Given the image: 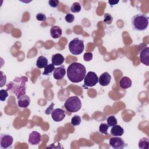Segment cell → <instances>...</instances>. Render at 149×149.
Masks as SVG:
<instances>
[{
  "mask_svg": "<svg viewBox=\"0 0 149 149\" xmlns=\"http://www.w3.org/2000/svg\"><path fill=\"white\" fill-rule=\"evenodd\" d=\"M119 2V1H114V0H113V1H108V3L112 6L115 5H116Z\"/></svg>",
  "mask_w": 149,
  "mask_h": 149,
  "instance_id": "34",
  "label": "cell"
},
{
  "mask_svg": "<svg viewBox=\"0 0 149 149\" xmlns=\"http://www.w3.org/2000/svg\"><path fill=\"white\" fill-rule=\"evenodd\" d=\"M64 107L69 112H77L81 107V100L77 96L69 97L65 101Z\"/></svg>",
  "mask_w": 149,
  "mask_h": 149,
  "instance_id": "4",
  "label": "cell"
},
{
  "mask_svg": "<svg viewBox=\"0 0 149 149\" xmlns=\"http://www.w3.org/2000/svg\"><path fill=\"white\" fill-rule=\"evenodd\" d=\"M66 69L63 65H61L55 69L53 73L54 78L57 80H60L62 79L66 74Z\"/></svg>",
  "mask_w": 149,
  "mask_h": 149,
  "instance_id": "12",
  "label": "cell"
},
{
  "mask_svg": "<svg viewBox=\"0 0 149 149\" xmlns=\"http://www.w3.org/2000/svg\"><path fill=\"white\" fill-rule=\"evenodd\" d=\"M27 81V78L26 77H22L21 81L20 82V77L19 78H16L13 81L10 82L9 83V84L7 85V86H9L7 88V91L12 89L14 93H15L17 95V98L19 97L20 95L25 94L26 93V82Z\"/></svg>",
  "mask_w": 149,
  "mask_h": 149,
  "instance_id": "3",
  "label": "cell"
},
{
  "mask_svg": "<svg viewBox=\"0 0 149 149\" xmlns=\"http://www.w3.org/2000/svg\"><path fill=\"white\" fill-rule=\"evenodd\" d=\"M84 49V41L78 38H75L69 43V49L73 55L81 54Z\"/></svg>",
  "mask_w": 149,
  "mask_h": 149,
  "instance_id": "5",
  "label": "cell"
},
{
  "mask_svg": "<svg viewBox=\"0 0 149 149\" xmlns=\"http://www.w3.org/2000/svg\"><path fill=\"white\" fill-rule=\"evenodd\" d=\"M67 76L72 83H79L83 81L86 74V69L81 63L73 62L68 67Z\"/></svg>",
  "mask_w": 149,
  "mask_h": 149,
  "instance_id": "1",
  "label": "cell"
},
{
  "mask_svg": "<svg viewBox=\"0 0 149 149\" xmlns=\"http://www.w3.org/2000/svg\"><path fill=\"white\" fill-rule=\"evenodd\" d=\"M36 17L37 19V20L41 21V22H44L47 19L46 16L45 15V14H44L42 13H37L36 16Z\"/></svg>",
  "mask_w": 149,
  "mask_h": 149,
  "instance_id": "28",
  "label": "cell"
},
{
  "mask_svg": "<svg viewBox=\"0 0 149 149\" xmlns=\"http://www.w3.org/2000/svg\"><path fill=\"white\" fill-rule=\"evenodd\" d=\"M81 123V118L79 115H74L71 119V124L73 126H78Z\"/></svg>",
  "mask_w": 149,
  "mask_h": 149,
  "instance_id": "25",
  "label": "cell"
},
{
  "mask_svg": "<svg viewBox=\"0 0 149 149\" xmlns=\"http://www.w3.org/2000/svg\"><path fill=\"white\" fill-rule=\"evenodd\" d=\"M139 147L142 149L149 148V139L147 137H143L139 141Z\"/></svg>",
  "mask_w": 149,
  "mask_h": 149,
  "instance_id": "20",
  "label": "cell"
},
{
  "mask_svg": "<svg viewBox=\"0 0 149 149\" xmlns=\"http://www.w3.org/2000/svg\"><path fill=\"white\" fill-rule=\"evenodd\" d=\"M66 114L65 111L61 108H56L53 110L51 113V117L52 119L56 122L62 121L65 117Z\"/></svg>",
  "mask_w": 149,
  "mask_h": 149,
  "instance_id": "9",
  "label": "cell"
},
{
  "mask_svg": "<svg viewBox=\"0 0 149 149\" xmlns=\"http://www.w3.org/2000/svg\"><path fill=\"white\" fill-rule=\"evenodd\" d=\"M1 84L0 86L1 87H3L5 83H6V77L5 74H3V72L2 71H1Z\"/></svg>",
  "mask_w": 149,
  "mask_h": 149,
  "instance_id": "32",
  "label": "cell"
},
{
  "mask_svg": "<svg viewBox=\"0 0 149 149\" xmlns=\"http://www.w3.org/2000/svg\"><path fill=\"white\" fill-rule=\"evenodd\" d=\"M41 134L36 131H33L31 132L29 136V143L33 145L36 146L39 144L41 141Z\"/></svg>",
  "mask_w": 149,
  "mask_h": 149,
  "instance_id": "10",
  "label": "cell"
},
{
  "mask_svg": "<svg viewBox=\"0 0 149 149\" xmlns=\"http://www.w3.org/2000/svg\"><path fill=\"white\" fill-rule=\"evenodd\" d=\"M13 138L6 134H1L0 136V146L2 148L6 149L12 147Z\"/></svg>",
  "mask_w": 149,
  "mask_h": 149,
  "instance_id": "7",
  "label": "cell"
},
{
  "mask_svg": "<svg viewBox=\"0 0 149 149\" xmlns=\"http://www.w3.org/2000/svg\"><path fill=\"white\" fill-rule=\"evenodd\" d=\"M124 133V129L120 125H116L112 127L111 130V134L113 136H121Z\"/></svg>",
  "mask_w": 149,
  "mask_h": 149,
  "instance_id": "17",
  "label": "cell"
},
{
  "mask_svg": "<svg viewBox=\"0 0 149 149\" xmlns=\"http://www.w3.org/2000/svg\"><path fill=\"white\" fill-rule=\"evenodd\" d=\"M106 120H107V125L109 127H112V126L117 125V123H118V121H117L116 118L113 115L109 116L107 118Z\"/></svg>",
  "mask_w": 149,
  "mask_h": 149,
  "instance_id": "21",
  "label": "cell"
},
{
  "mask_svg": "<svg viewBox=\"0 0 149 149\" xmlns=\"http://www.w3.org/2000/svg\"><path fill=\"white\" fill-rule=\"evenodd\" d=\"M148 24V17L142 13L134 15L132 18V26L134 30L141 31L147 29Z\"/></svg>",
  "mask_w": 149,
  "mask_h": 149,
  "instance_id": "2",
  "label": "cell"
},
{
  "mask_svg": "<svg viewBox=\"0 0 149 149\" xmlns=\"http://www.w3.org/2000/svg\"><path fill=\"white\" fill-rule=\"evenodd\" d=\"M83 59L86 62H89L93 59V54L91 52H86L83 55Z\"/></svg>",
  "mask_w": 149,
  "mask_h": 149,
  "instance_id": "30",
  "label": "cell"
},
{
  "mask_svg": "<svg viewBox=\"0 0 149 149\" xmlns=\"http://www.w3.org/2000/svg\"><path fill=\"white\" fill-rule=\"evenodd\" d=\"M50 35L53 38H59L62 34L61 28L58 26H54L50 29Z\"/></svg>",
  "mask_w": 149,
  "mask_h": 149,
  "instance_id": "16",
  "label": "cell"
},
{
  "mask_svg": "<svg viewBox=\"0 0 149 149\" xmlns=\"http://www.w3.org/2000/svg\"><path fill=\"white\" fill-rule=\"evenodd\" d=\"M48 65V59L43 56H40L36 61V66L39 68H45Z\"/></svg>",
  "mask_w": 149,
  "mask_h": 149,
  "instance_id": "19",
  "label": "cell"
},
{
  "mask_svg": "<svg viewBox=\"0 0 149 149\" xmlns=\"http://www.w3.org/2000/svg\"><path fill=\"white\" fill-rule=\"evenodd\" d=\"M111 80V76L108 72H104L98 78V82L102 86H108Z\"/></svg>",
  "mask_w": 149,
  "mask_h": 149,
  "instance_id": "14",
  "label": "cell"
},
{
  "mask_svg": "<svg viewBox=\"0 0 149 149\" xmlns=\"http://www.w3.org/2000/svg\"><path fill=\"white\" fill-rule=\"evenodd\" d=\"M55 66L52 64H48L45 68H44V70L42 73L43 75H48V74L52 73V72L54 71L55 70Z\"/></svg>",
  "mask_w": 149,
  "mask_h": 149,
  "instance_id": "22",
  "label": "cell"
},
{
  "mask_svg": "<svg viewBox=\"0 0 149 149\" xmlns=\"http://www.w3.org/2000/svg\"><path fill=\"white\" fill-rule=\"evenodd\" d=\"M113 21V17L109 13H105L104 16V22L107 24H110Z\"/></svg>",
  "mask_w": 149,
  "mask_h": 149,
  "instance_id": "26",
  "label": "cell"
},
{
  "mask_svg": "<svg viewBox=\"0 0 149 149\" xmlns=\"http://www.w3.org/2000/svg\"><path fill=\"white\" fill-rule=\"evenodd\" d=\"M65 20L68 23H72L74 21V16L73 15L70 14V13H67L66 15L65 16Z\"/></svg>",
  "mask_w": 149,
  "mask_h": 149,
  "instance_id": "29",
  "label": "cell"
},
{
  "mask_svg": "<svg viewBox=\"0 0 149 149\" xmlns=\"http://www.w3.org/2000/svg\"><path fill=\"white\" fill-rule=\"evenodd\" d=\"M59 3V1L58 0H49L48 1L49 5L52 8H56Z\"/></svg>",
  "mask_w": 149,
  "mask_h": 149,
  "instance_id": "31",
  "label": "cell"
},
{
  "mask_svg": "<svg viewBox=\"0 0 149 149\" xmlns=\"http://www.w3.org/2000/svg\"><path fill=\"white\" fill-rule=\"evenodd\" d=\"M98 81V77L94 72L90 71L87 73L84 79V84L85 86L93 87L96 85Z\"/></svg>",
  "mask_w": 149,
  "mask_h": 149,
  "instance_id": "6",
  "label": "cell"
},
{
  "mask_svg": "<svg viewBox=\"0 0 149 149\" xmlns=\"http://www.w3.org/2000/svg\"><path fill=\"white\" fill-rule=\"evenodd\" d=\"M54 103H51L50 105H49V106L47 108V109L45 111V114H47V115H49V114H51V113H52V112L53 111V110H54Z\"/></svg>",
  "mask_w": 149,
  "mask_h": 149,
  "instance_id": "33",
  "label": "cell"
},
{
  "mask_svg": "<svg viewBox=\"0 0 149 149\" xmlns=\"http://www.w3.org/2000/svg\"><path fill=\"white\" fill-rule=\"evenodd\" d=\"M30 104V99L29 97L26 94L20 95L17 98V105L22 108H27Z\"/></svg>",
  "mask_w": 149,
  "mask_h": 149,
  "instance_id": "11",
  "label": "cell"
},
{
  "mask_svg": "<svg viewBox=\"0 0 149 149\" xmlns=\"http://www.w3.org/2000/svg\"><path fill=\"white\" fill-rule=\"evenodd\" d=\"M65 58L61 54H55L52 56V64L54 66H61L64 62Z\"/></svg>",
  "mask_w": 149,
  "mask_h": 149,
  "instance_id": "15",
  "label": "cell"
},
{
  "mask_svg": "<svg viewBox=\"0 0 149 149\" xmlns=\"http://www.w3.org/2000/svg\"><path fill=\"white\" fill-rule=\"evenodd\" d=\"M8 96V93L6 90L1 89L0 90V100L1 101H5Z\"/></svg>",
  "mask_w": 149,
  "mask_h": 149,
  "instance_id": "27",
  "label": "cell"
},
{
  "mask_svg": "<svg viewBox=\"0 0 149 149\" xmlns=\"http://www.w3.org/2000/svg\"><path fill=\"white\" fill-rule=\"evenodd\" d=\"M109 145L114 149H123L126 146L123 139L118 136L111 137L109 139Z\"/></svg>",
  "mask_w": 149,
  "mask_h": 149,
  "instance_id": "8",
  "label": "cell"
},
{
  "mask_svg": "<svg viewBox=\"0 0 149 149\" xmlns=\"http://www.w3.org/2000/svg\"><path fill=\"white\" fill-rule=\"evenodd\" d=\"M119 86L123 89H126L132 86V80L127 76L123 77L119 81Z\"/></svg>",
  "mask_w": 149,
  "mask_h": 149,
  "instance_id": "18",
  "label": "cell"
},
{
  "mask_svg": "<svg viewBox=\"0 0 149 149\" xmlns=\"http://www.w3.org/2000/svg\"><path fill=\"white\" fill-rule=\"evenodd\" d=\"M109 126L105 123H102L99 127V131L101 133L104 134H108V130Z\"/></svg>",
  "mask_w": 149,
  "mask_h": 149,
  "instance_id": "24",
  "label": "cell"
},
{
  "mask_svg": "<svg viewBox=\"0 0 149 149\" xmlns=\"http://www.w3.org/2000/svg\"><path fill=\"white\" fill-rule=\"evenodd\" d=\"M140 58L143 64L147 66H149V48L148 47L140 52Z\"/></svg>",
  "mask_w": 149,
  "mask_h": 149,
  "instance_id": "13",
  "label": "cell"
},
{
  "mask_svg": "<svg viewBox=\"0 0 149 149\" xmlns=\"http://www.w3.org/2000/svg\"><path fill=\"white\" fill-rule=\"evenodd\" d=\"M81 5L79 2H74L70 6V10L73 13H78L81 10Z\"/></svg>",
  "mask_w": 149,
  "mask_h": 149,
  "instance_id": "23",
  "label": "cell"
}]
</instances>
